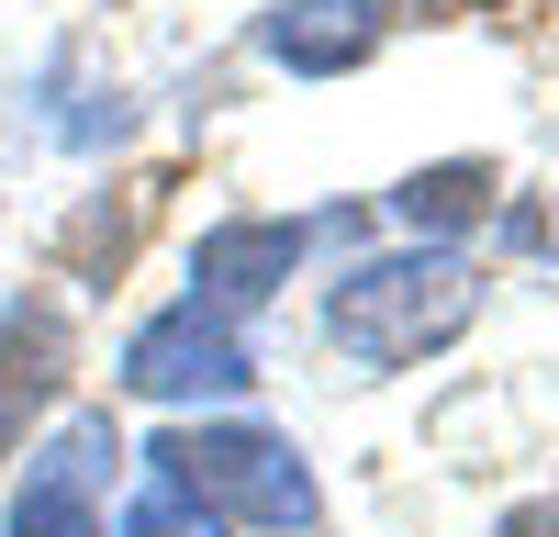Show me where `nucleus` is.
<instances>
[{"instance_id": "9d476101", "label": "nucleus", "mask_w": 559, "mask_h": 537, "mask_svg": "<svg viewBox=\"0 0 559 537\" xmlns=\"http://www.w3.org/2000/svg\"><path fill=\"white\" fill-rule=\"evenodd\" d=\"M492 537H559V492H548V504H526V515H503Z\"/></svg>"}, {"instance_id": "423d86ee", "label": "nucleus", "mask_w": 559, "mask_h": 537, "mask_svg": "<svg viewBox=\"0 0 559 537\" xmlns=\"http://www.w3.org/2000/svg\"><path fill=\"white\" fill-rule=\"evenodd\" d=\"M381 23H392V0H280L258 23V45L292 79H347V68L381 57Z\"/></svg>"}, {"instance_id": "7ed1b4c3", "label": "nucleus", "mask_w": 559, "mask_h": 537, "mask_svg": "<svg viewBox=\"0 0 559 537\" xmlns=\"http://www.w3.org/2000/svg\"><path fill=\"white\" fill-rule=\"evenodd\" d=\"M258 381V358H247V336L224 325L213 302H168V313H146V325L123 336V392L134 403H236Z\"/></svg>"}, {"instance_id": "f03ea898", "label": "nucleus", "mask_w": 559, "mask_h": 537, "mask_svg": "<svg viewBox=\"0 0 559 537\" xmlns=\"http://www.w3.org/2000/svg\"><path fill=\"white\" fill-rule=\"evenodd\" d=\"M146 481L168 492V504L213 515V526H280V537H313V515H324L302 448L269 437V426H157V437H146Z\"/></svg>"}, {"instance_id": "6e6552de", "label": "nucleus", "mask_w": 559, "mask_h": 537, "mask_svg": "<svg viewBox=\"0 0 559 537\" xmlns=\"http://www.w3.org/2000/svg\"><path fill=\"white\" fill-rule=\"evenodd\" d=\"M492 191H503L492 157H437V168H414L403 191H392V213H403L426 247H448V236H471V224L492 213Z\"/></svg>"}, {"instance_id": "39448f33", "label": "nucleus", "mask_w": 559, "mask_h": 537, "mask_svg": "<svg viewBox=\"0 0 559 537\" xmlns=\"http://www.w3.org/2000/svg\"><path fill=\"white\" fill-rule=\"evenodd\" d=\"M102 460H112V426L102 415H79L45 460H23L12 537H102Z\"/></svg>"}, {"instance_id": "0eeeda50", "label": "nucleus", "mask_w": 559, "mask_h": 537, "mask_svg": "<svg viewBox=\"0 0 559 537\" xmlns=\"http://www.w3.org/2000/svg\"><path fill=\"white\" fill-rule=\"evenodd\" d=\"M68 392V313L57 302H0V448H23V426Z\"/></svg>"}, {"instance_id": "20e7f679", "label": "nucleus", "mask_w": 559, "mask_h": 537, "mask_svg": "<svg viewBox=\"0 0 559 537\" xmlns=\"http://www.w3.org/2000/svg\"><path fill=\"white\" fill-rule=\"evenodd\" d=\"M302 247H313V224H302V213H236V224H213L202 258H191V281H202L191 302H213L224 325H236V313H258V302L302 268Z\"/></svg>"}, {"instance_id": "1a4fd4ad", "label": "nucleus", "mask_w": 559, "mask_h": 537, "mask_svg": "<svg viewBox=\"0 0 559 537\" xmlns=\"http://www.w3.org/2000/svg\"><path fill=\"white\" fill-rule=\"evenodd\" d=\"M112 537H224L213 515H191V504H168V492L146 481V492H134V504H123V526Z\"/></svg>"}, {"instance_id": "f257e3e1", "label": "nucleus", "mask_w": 559, "mask_h": 537, "mask_svg": "<svg viewBox=\"0 0 559 537\" xmlns=\"http://www.w3.org/2000/svg\"><path fill=\"white\" fill-rule=\"evenodd\" d=\"M471 313H481L471 247H392V258H358L324 291V336L347 358H369V370H414L448 336H471Z\"/></svg>"}]
</instances>
